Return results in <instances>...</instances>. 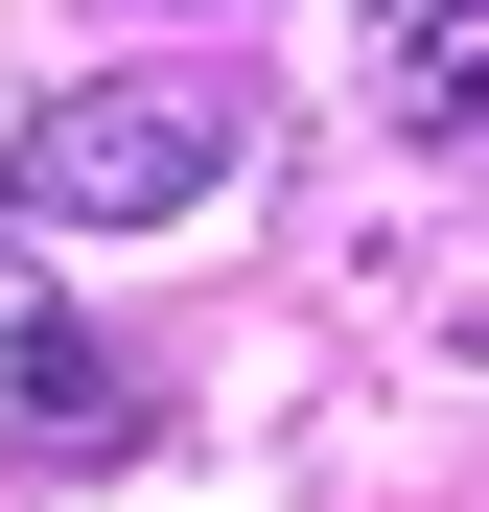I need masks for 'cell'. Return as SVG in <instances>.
<instances>
[{
  "label": "cell",
  "mask_w": 489,
  "mask_h": 512,
  "mask_svg": "<svg viewBox=\"0 0 489 512\" xmlns=\"http://www.w3.org/2000/svg\"><path fill=\"white\" fill-rule=\"evenodd\" d=\"M140 419H163V396L24 280V256H0V466H47V489H70V466H140Z\"/></svg>",
  "instance_id": "7a4b0ae2"
},
{
  "label": "cell",
  "mask_w": 489,
  "mask_h": 512,
  "mask_svg": "<svg viewBox=\"0 0 489 512\" xmlns=\"http://www.w3.org/2000/svg\"><path fill=\"white\" fill-rule=\"evenodd\" d=\"M233 140H257L233 70H70L0 163H24V233H163V210L233 187Z\"/></svg>",
  "instance_id": "6da1fadb"
},
{
  "label": "cell",
  "mask_w": 489,
  "mask_h": 512,
  "mask_svg": "<svg viewBox=\"0 0 489 512\" xmlns=\"http://www.w3.org/2000/svg\"><path fill=\"white\" fill-rule=\"evenodd\" d=\"M0 256H24V163H0Z\"/></svg>",
  "instance_id": "277c9868"
},
{
  "label": "cell",
  "mask_w": 489,
  "mask_h": 512,
  "mask_svg": "<svg viewBox=\"0 0 489 512\" xmlns=\"http://www.w3.org/2000/svg\"><path fill=\"white\" fill-rule=\"evenodd\" d=\"M373 117L396 140H489V0H373Z\"/></svg>",
  "instance_id": "3957f363"
}]
</instances>
